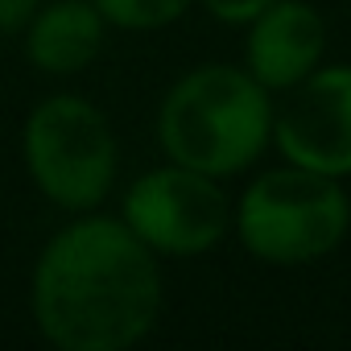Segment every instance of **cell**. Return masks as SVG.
<instances>
[{
  "instance_id": "11",
  "label": "cell",
  "mask_w": 351,
  "mask_h": 351,
  "mask_svg": "<svg viewBox=\"0 0 351 351\" xmlns=\"http://www.w3.org/2000/svg\"><path fill=\"white\" fill-rule=\"evenodd\" d=\"M38 9H42V0H0V38L25 34Z\"/></svg>"
},
{
  "instance_id": "7",
  "label": "cell",
  "mask_w": 351,
  "mask_h": 351,
  "mask_svg": "<svg viewBox=\"0 0 351 351\" xmlns=\"http://www.w3.org/2000/svg\"><path fill=\"white\" fill-rule=\"evenodd\" d=\"M248 71L269 91L298 87L326 54V21L306 0H273L248 21Z\"/></svg>"
},
{
  "instance_id": "2",
  "label": "cell",
  "mask_w": 351,
  "mask_h": 351,
  "mask_svg": "<svg viewBox=\"0 0 351 351\" xmlns=\"http://www.w3.org/2000/svg\"><path fill=\"white\" fill-rule=\"evenodd\" d=\"M157 141L169 161L211 178L248 169L273 141L269 87L240 66H199L182 75L161 99Z\"/></svg>"
},
{
  "instance_id": "8",
  "label": "cell",
  "mask_w": 351,
  "mask_h": 351,
  "mask_svg": "<svg viewBox=\"0 0 351 351\" xmlns=\"http://www.w3.org/2000/svg\"><path fill=\"white\" fill-rule=\"evenodd\" d=\"M104 13L91 0H54L25 25V54L46 75H75L104 46Z\"/></svg>"
},
{
  "instance_id": "9",
  "label": "cell",
  "mask_w": 351,
  "mask_h": 351,
  "mask_svg": "<svg viewBox=\"0 0 351 351\" xmlns=\"http://www.w3.org/2000/svg\"><path fill=\"white\" fill-rule=\"evenodd\" d=\"M91 5L116 29L153 34V29H165V25H173L178 17H186V9L195 5V0H91Z\"/></svg>"
},
{
  "instance_id": "6",
  "label": "cell",
  "mask_w": 351,
  "mask_h": 351,
  "mask_svg": "<svg viewBox=\"0 0 351 351\" xmlns=\"http://www.w3.org/2000/svg\"><path fill=\"white\" fill-rule=\"evenodd\" d=\"M273 141L289 165L347 178L351 173V66H318L285 91L273 112Z\"/></svg>"
},
{
  "instance_id": "5",
  "label": "cell",
  "mask_w": 351,
  "mask_h": 351,
  "mask_svg": "<svg viewBox=\"0 0 351 351\" xmlns=\"http://www.w3.org/2000/svg\"><path fill=\"white\" fill-rule=\"evenodd\" d=\"M232 219L236 215L219 178L178 161L141 173L124 195V223L141 236V244L173 261L211 252L228 236Z\"/></svg>"
},
{
  "instance_id": "4",
  "label": "cell",
  "mask_w": 351,
  "mask_h": 351,
  "mask_svg": "<svg viewBox=\"0 0 351 351\" xmlns=\"http://www.w3.org/2000/svg\"><path fill=\"white\" fill-rule=\"evenodd\" d=\"M34 186L62 211H95L116 186V136L108 116L83 95L42 99L21 132Z\"/></svg>"
},
{
  "instance_id": "10",
  "label": "cell",
  "mask_w": 351,
  "mask_h": 351,
  "mask_svg": "<svg viewBox=\"0 0 351 351\" xmlns=\"http://www.w3.org/2000/svg\"><path fill=\"white\" fill-rule=\"evenodd\" d=\"M273 0H203V9L223 21V25H248L252 17H261Z\"/></svg>"
},
{
  "instance_id": "1",
  "label": "cell",
  "mask_w": 351,
  "mask_h": 351,
  "mask_svg": "<svg viewBox=\"0 0 351 351\" xmlns=\"http://www.w3.org/2000/svg\"><path fill=\"white\" fill-rule=\"evenodd\" d=\"M157 252L124 219L66 223L34 265V322L58 351H124L161 318Z\"/></svg>"
},
{
  "instance_id": "3",
  "label": "cell",
  "mask_w": 351,
  "mask_h": 351,
  "mask_svg": "<svg viewBox=\"0 0 351 351\" xmlns=\"http://www.w3.org/2000/svg\"><path fill=\"white\" fill-rule=\"evenodd\" d=\"M232 223L256 261L285 269L314 265L343 244L351 228V203L339 178L285 161L281 169L261 173L240 195Z\"/></svg>"
}]
</instances>
